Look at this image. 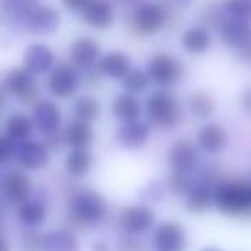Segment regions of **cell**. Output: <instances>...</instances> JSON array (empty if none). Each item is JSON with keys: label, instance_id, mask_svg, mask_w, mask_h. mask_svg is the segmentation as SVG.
<instances>
[{"label": "cell", "instance_id": "cell-1", "mask_svg": "<svg viewBox=\"0 0 251 251\" xmlns=\"http://www.w3.org/2000/svg\"><path fill=\"white\" fill-rule=\"evenodd\" d=\"M213 205L220 213L230 217L250 215L251 198H250V182L243 179L219 182L213 191Z\"/></svg>", "mask_w": 251, "mask_h": 251}, {"label": "cell", "instance_id": "cell-2", "mask_svg": "<svg viewBox=\"0 0 251 251\" xmlns=\"http://www.w3.org/2000/svg\"><path fill=\"white\" fill-rule=\"evenodd\" d=\"M145 112H147L148 121L153 122V126H157V127L165 131L176 129L182 122L181 103H179V100L171 91H165V90L153 91L147 98Z\"/></svg>", "mask_w": 251, "mask_h": 251}, {"label": "cell", "instance_id": "cell-3", "mask_svg": "<svg viewBox=\"0 0 251 251\" xmlns=\"http://www.w3.org/2000/svg\"><path fill=\"white\" fill-rule=\"evenodd\" d=\"M171 21V11L160 2H140L131 12V28L140 36H153Z\"/></svg>", "mask_w": 251, "mask_h": 251}, {"label": "cell", "instance_id": "cell-4", "mask_svg": "<svg viewBox=\"0 0 251 251\" xmlns=\"http://www.w3.org/2000/svg\"><path fill=\"white\" fill-rule=\"evenodd\" d=\"M107 212V203L103 196L95 189H77L69 203V213L76 222L83 226L100 222Z\"/></svg>", "mask_w": 251, "mask_h": 251}, {"label": "cell", "instance_id": "cell-5", "mask_svg": "<svg viewBox=\"0 0 251 251\" xmlns=\"http://www.w3.org/2000/svg\"><path fill=\"white\" fill-rule=\"evenodd\" d=\"M147 73L150 81L157 86L171 88L182 79L186 73V67L177 57L169 52H158L150 57L147 66Z\"/></svg>", "mask_w": 251, "mask_h": 251}, {"label": "cell", "instance_id": "cell-6", "mask_svg": "<svg viewBox=\"0 0 251 251\" xmlns=\"http://www.w3.org/2000/svg\"><path fill=\"white\" fill-rule=\"evenodd\" d=\"M2 86L5 88L7 93L18 97L19 100H21V103H25V105L35 103V100L38 98V93H40L36 76L29 69H26L25 66L14 67V69L9 71V73L5 74L4 84H2Z\"/></svg>", "mask_w": 251, "mask_h": 251}, {"label": "cell", "instance_id": "cell-7", "mask_svg": "<svg viewBox=\"0 0 251 251\" xmlns=\"http://www.w3.org/2000/svg\"><path fill=\"white\" fill-rule=\"evenodd\" d=\"M81 84V76L77 73V67L73 64H57L49 74V81L47 86L49 91L57 98H71Z\"/></svg>", "mask_w": 251, "mask_h": 251}, {"label": "cell", "instance_id": "cell-8", "mask_svg": "<svg viewBox=\"0 0 251 251\" xmlns=\"http://www.w3.org/2000/svg\"><path fill=\"white\" fill-rule=\"evenodd\" d=\"M119 226L126 234L140 236L155 226V213L148 205H131L122 210Z\"/></svg>", "mask_w": 251, "mask_h": 251}, {"label": "cell", "instance_id": "cell-9", "mask_svg": "<svg viewBox=\"0 0 251 251\" xmlns=\"http://www.w3.org/2000/svg\"><path fill=\"white\" fill-rule=\"evenodd\" d=\"M153 246L157 251H184L188 236L181 224L162 222L153 230Z\"/></svg>", "mask_w": 251, "mask_h": 251}, {"label": "cell", "instance_id": "cell-10", "mask_svg": "<svg viewBox=\"0 0 251 251\" xmlns=\"http://www.w3.org/2000/svg\"><path fill=\"white\" fill-rule=\"evenodd\" d=\"M100 57H101V47L98 43V40L91 38V36L76 38L69 49L71 64L83 71H88L97 66Z\"/></svg>", "mask_w": 251, "mask_h": 251}, {"label": "cell", "instance_id": "cell-11", "mask_svg": "<svg viewBox=\"0 0 251 251\" xmlns=\"http://www.w3.org/2000/svg\"><path fill=\"white\" fill-rule=\"evenodd\" d=\"M26 28L29 33L38 36H49L59 29L60 26V14L57 9L50 7V5H42L33 11V14L26 19Z\"/></svg>", "mask_w": 251, "mask_h": 251}, {"label": "cell", "instance_id": "cell-12", "mask_svg": "<svg viewBox=\"0 0 251 251\" xmlns=\"http://www.w3.org/2000/svg\"><path fill=\"white\" fill-rule=\"evenodd\" d=\"M16 157L19 164L28 171H40L50 160L49 148L43 145V141L36 140H23L16 148Z\"/></svg>", "mask_w": 251, "mask_h": 251}, {"label": "cell", "instance_id": "cell-13", "mask_svg": "<svg viewBox=\"0 0 251 251\" xmlns=\"http://www.w3.org/2000/svg\"><path fill=\"white\" fill-rule=\"evenodd\" d=\"M23 64L35 76L47 74L55 66V53L45 43H31V45L26 47L25 55H23Z\"/></svg>", "mask_w": 251, "mask_h": 251}, {"label": "cell", "instance_id": "cell-14", "mask_svg": "<svg viewBox=\"0 0 251 251\" xmlns=\"http://www.w3.org/2000/svg\"><path fill=\"white\" fill-rule=\"evenodd\" d=\"M81 18L90 28L107 29L115 19V7L112 0H90L81 11Z\"/></svg>", "mask_w": 251, "mask_h": 251}, {"label": "cell", "instance_id": "cell-15", "mask_svg": "<svg viewBox=\"0 0 251 251\" xmlns=\"http://www.w3.org/2000/svg\"><path fill=\"white\" fill-rule=\"evenodd\" d=\"M169 165L172 171L191 172L198 164V148L189 140H179L169 148Z\"/></svg>", "mask_w": 251, "mask_h": 251}, {"label": "cell", "instance_id": "cell-16", "mask_svg": "<svg viewBox=\"0 0 251 251\" xmlns=\"http://www.w3.org/2000/svg\"><path fill=\"white\" fill-rule=\"evenodd\" d=\"M62 114L55 101L52 100H38L33 107V124L38 127L40 133L49 134L60 129Z\"/></svg>", "mask_w": 251, "mask_h": 251}, {"label": "cell", "instance_id": "cell-17", "mask_svg": "<svg viewBox=\"0 0 251 251\" xmlns=\"http://www.w3.org/2000/svg\"><path fill=\"white\" fill-rule=\"evenodd\" d=\"M117 141L127 150H136V148L143 147L147 140L150 138V126L147 122L140 121H126L117 127L115 133Z\"/></svg>", "mask_w": 251, "mask_h": 251}, {"label": "cell", "instance_id": "cell-18", "mask_svg": "<svg viewBox=\"0 0 251 251\" xmlns=\"http://www.w3.org/2000/svg\"><path fill=\"white\" fill-rule=\"evenodd\" d=\"M31 179L26 172L23 171H9L4 177V195L11 203L28 201L31 196Z\"/></svg>", "mask_w": 251, "mask_h": 251}, {"label": "cell", "instance_id": "cell-19", "mask_svg": "<svg viewBox=\"0 0 251 251\" xmlns=\"http://www.w3.org/2000/svg\"><path fill=\"white\" fill-rule=\"evenodd\" d=\"M181 47L189 55H201L212 47V33L205 26H189L181 35Z\"/></svg>", "mask_w": 251, "mask_h": 251}, {"label": "cell", "instance_id": "cell-20", "mask_svg": "<svg viewBox=\"0 0 251 251\" xmlns=\"http://www.w3.org/2000/svg\"><path fill=\"white\" fill-rule=\"evenodd\" d=\"M250 33H251L250 21H244V19L239 18H230V16H227L224 19V23L219 28L220 42L226 47H229V49H236L237 45H241Z\"/></svg>", "mask_w": 251, "mask_h": 251}, {"label": "cell", "instance_id": "cell-21", "mask_svg": "<svg viewBox=\"0 0 251 251\" xmlns=\"http://www.w3.org/2000/svg\"><path fill=\"white\" fill-rule=\"evenodd\" d=\"M97 67L101 73V76L112 77V79H122L131 69V60L124 52L112 50V52H107L100 57Z\"/></svg>", "mask_w": 251, "mask_h": 251}, {"label": "cell", "instance_id": "cell-22", "mask_svg": "<svg viewBox=\"0 0 251 251\" xmlns=\"http://www.w3.org/2000/svg\"><path fill=\"white\" fill-rule=\"evenodd\" d=\"M40 251H79V243L71 230L55 229L42 236Z\"/></svg>", "mask_w": 251, "mask_h": 251}, {"label": "cell", "instance_id": "cell-23", "mask_svg": "<svg viewBox=\"0 0 251 251\" xmlns=\"http://www.w3.org/2000/svg\"><path fill=\"white\" fill-rule=\"evenodd\" d=\"M198 145L203 151L210 155L220 153L227 145V133L219 124L203 126L198 133Z\"/></svg>", "mask_w": 251, "mask_h": 251}, {"label": "cell", "instance_id": "cell-24", "mask_svg": "<svg viewBox=\"0 0 251 251\" xmlns=\"http://www.w3.org/2000/svg\"><path fill=\"white\" fill-rule=\"evenodd\" d=\"M64 138L66 145L71 148H90V145L93 143V127L90 122L74 119L64 129Z\"/></svg>", "mask_w": 251, "mask_h": 251}, {"label": "cell", "instance_id": "cell-25", "mask_svg": "<svg viewBox=\"0 0 251 251\" xmlns=\"http://www.w3.org/2000/svg\"><path fill=\"white\" fill-rule=\"evenodd\" d=\"M112 114L122 122L126 121H136L141 115V103L136 98V95L131 93H122L114 98L112 101Z\"/></svg>", "mask_w": 251, "mask_h": 251}, {"label": "cell", "instance_id": "cell-26", "mask_svg": "<svg viewBox=\"0 0 251 251\" xmlns=\"http://www.w3.org/2000/svg\"><path fill=\"white\" fill-rule=\"evenodd\" d=\"M93 167V155L88 148H73L66 158V171L73 177H84Z\"/></svg>", "mask_w": 251, "mask_h": 251}, {"label": "cell", "instance_id": "cell-27", "mask_svg": "<svg viewBox=\"0 0 251 251\" xmlns=\"http://www.w3.org/2000/svg\"><path fill=\"white\" fill-rule=\"evenodd\" d=\"M212 205H213V191L208 186H196V188H193L188 193L186 208L191 213L201 215V213L208 212Z\"/></svg>", "mask_w": 251, "mask_h": 251}, {"label": "cell", "instance_id": "cell-28", "mask_svg": "<svg viewBox=\"0 0 251 251\" xmlns=\"http://www.w3.org/2000/svg\"><path fill=\"white\" fill-rule=\"evenodd\" d=\"M18 217L26 227H38L47 219V206L42 201L28 200V201L19 205Z\"/></svg>", "mask_w": 251, "mask_h": 251}, {"label": "cell", "instance_id": "cell-29", "mask_svg": "<svg viewBox=\"0 0 251 251\" xmlns=\"http://www.w3.org/2000/svg\"><path fill=\"white\" fill-rule=\"evenodd\" d=\"M5 129H7V136L14 141L28 140L29 134L33 133V121L26 114L16 112L5 122Z\"/></svg>", "mask_w": 251, "mask_h": 251}, {"label": "cell", "instance_id": "cell-30", "mask_svg": "<svg viewBox=\"0 0 251 251\" xmlns=\"http://www.w3.org/2000/svg\"><path fill=\"white\" fill-rule=\"evenodd\" d=\"M100 101L95 97H91V95H83V97L76 98V101L73 105V112L76 115V119L86 121L90 124L100 117Z\"/></svg>", "mask_w": 251, "mask_h": 251}, {"label": "cell", "instance_id": "cell-31", "mask_svg": "<svg viewBox=\"0 0 251 251\" xmlns=\"http://www.w3.org/2000/svg\"><path fill=\"white\" fill-rule=\"evenodd\" d=\"M0 5L9 18L26 23V19L33 14V11L38 7L40 2L38 0H2Z\"/></svg>", "mask_w": 251, "mask_h": 251}, {"label": "cell", "instance_id": "cell-32", "mask_svg": "<svg viewBox=\"0 0 251 251\" xmlns=\"http://www.w3.org/2000/svg\"><path fill=\"white\" fill-rule=\"evenodd\" d=\"M215 100L212 95L205 91H195L189 95V110L195 117L198 119H208L215 112Z\"/></svg>", "mask_w": 251, "mask_h": 251}, {"label": "cell", "instance_id": "cell-33", "mask_svg": "<svg viewBox=\"0 0 251 251\" xmlns=\"http://www.w3.org/2000/svg\"><path fill=\"white\" fill-rule=\"evenodd\" d=\"M150 83H151L150 76L143 69H129L127 74L122 77V88H124L126 93H131V95L143 93L150 86Z\"/></svg>", "mask_w": 251, "mask_h": 251}, {"label": "cell", "instance_id": "cell-34", "mask_svg": "<svg viewBox=\"0 0 251 251\" xmlns=\"http://www.w3.org/2000/svg\"><path fill=\"white\" fill-rule=\"evenodd\" d=\"M226 18H227V14H226V11H224V5H220V4H208L201 11L203 26L208 29L210 28L219 29Z\"/></svg>", "mask_w": 251, "mask_h": 251}, {"label": "cell", "instance_id": "cell-35", "mask_svg": "<svg viewBox=\"0 0 251 251\" xmlns=\"http://www.w3.org/2000/svg\"><path fill=\"white\" fill-rule=\"evenodd\" d=\"M167 188L172 195H184L193 189V181L188 176V172H177L174 171L167 179Z\"/></svg>", "mask_w": 251, "mask_h": 251}, {"label": "cell", "instance_id": "cell-36", "mask_svg": "<svg viewBox=\"0 0 251 251\" xmlns=\"http://www.w3.org/2000/svg\"><path fill=\"white\" fill-rule=\"evenodd\" d=\"M222 5L226 14L230 18L251 21V0H226Z\"/></svg>", "mask_w": 251, "mask_h": 251}, {"label": "cell", "instance_id": "cell-37", "mask_svg": "<svg viewBox=\"0 0 251 251\" xmlns=\"http://www.w3.org/2000/svg\"><path fill=\"white\" fill-rule=\"evenodd\" d=\"M16 157V143L9 136H0V165L7 164Z\"/></svg>", "mask_w": 251, "mask_h": 251}, {"label": "cell", "instance_id": "cell-38", "mask_svg": "<svg viewBox=\"0 0 251 251\" xmlns=\"http://www.w3.org/2000/svg\"><path fill=\"white\" fill-rule=\"evenodd\" d=\"M117 251H145V244L141 239H138V237L127 234L126 237L119 239Z\"/></svg>", "mask_w": 251, "mask_h": 251}, {"label": "cell", "instance_id": "cell-39", "mask_svg": "<svg viewBox=\"0 0 251 251\" xmlns=\"http://www.w3.org/2000/svg\"><path fill=\"white\" fill-rule=\"evenodd\" d=\"M43 145H45L49 150H60V148L66 145V138H64V131L57 129L53 131V133H49L45 134V141H43Z\"/></svg>", "mask_w": 251, "mask_h": 251}, {"label": "cell", "instance_id": "cell-40", "mask_svg": "<svg viewBox=\"0 0 251 251\" xmlns=\"http://www.w3.org/2000/svg\"><path fill=\"white\" fill-rule=\"evenodd\" d=\"M234 50H236V57L241 62L251 64V33L244 38V42L241 43V45H237Z\"/></svg>", "mask_w": 251, "mask_h": 251}, {"label": "cell", "instance_id": "cell-41", "mask_svg": "<svg viewBox=\"0 0 251 251\" xmlns=\"http://www.w3.org/2000/svg\"><path fill=\"white\" fill-rule=\"evenodd\" d=\"M90 0H60V4L66 11L69 12H81Z\"/></svg>", "mask_w": 251, "mask_h": 251}, {"label": "cell", "instance_id": "cell-42", "mask_svg": "<svg viewBox=\"0 0 251 251\" xmlns=\"http://www.w3.org/2000/svg\"><path fill=\"white\" fill-rule=\"evenodd\" d=\"M239 103H241V108H243L248 115H251V88H246V90L241 93Z\"/></svg>", "mask_w": 251, "mask_h": 251}, {"label": "cell", "instance_id": "cell-43", "mask_svg": "<svg viewBox=\"0 0 251 251\" xmlns=\"http://www.w3.org/2000/svg\"><path fill=\"white\" fill-rule=\"evenodd\" d=\"M91 250L93 251H110V246H108L107 243H103V241H95V243L91 244Z\"/></svg>", "mask_w": 251, "mask_h": 251}, {"label": "cell", "instance_id": "cell-44", "mask_svg": "<svg viewBox=\"0 0 251 251\" xmlns=\"http://www.w3.org/2000/svg\"><path fill=\"white\" fill-rule=\"evenodd\" d=\"M5 100H7V91H5L4 86H0V108L5 105Z\"/></svg>", "mask_w": 251, "mask_h": 251}, {"label": "cell", "instance_id": "cell-45", "mask_svg": "<svg viewBox=\"0 0 251 251\" xmlns=\"http://www.w3.org/2000/svg\"><path fill=\"white\" fill-rule=\"evenodd\" d=\"M0 251H11L7 239H5V237H2V236H0Z\"/></svg>", "mask_w": 251, "mask_h": 251}, {"label": "cell", "instance_id": "cell-46", "mask_svg": "<svg viewBox=\"0 0 251 251\" xmlns=\"http://www.w3.org/2000/svg\"><path fill=\"white\" fill-rule=\"evenodd\" d=\"M201 251H222V250H219V248H212V246H208V248H203Z\"/></svg>", "mask_w": 251, "mask_h": 251}, {"label": "cell", "instance_id": "cell-47", "mask_svg": "<svg viewBox=\"0 0 251 251\" xmlns=\"http://www.w3.org/2000/svg\"><path fill=\"white\" fill-rule=\"evenodd\" d=\"M121 4H133V2H136V0H119Z\"/></svg>", "mask_w": 251, "mask_h": 251}, {"label": "cell", "instance_id": "cell-48", "mask_svg": "<svg viewBox=\"0 0 251 251\" xmlns=\"http://www.w3.org/2000/svg\"><path fill=\"white\" fill-rule=\"evenodd\" d=\"M250 198H251V184H250Z\"/></svg>", "mask_w": 251, "mask_h": 251}]
</instances>
